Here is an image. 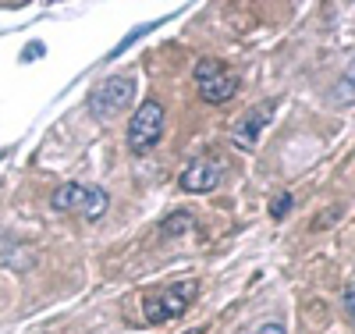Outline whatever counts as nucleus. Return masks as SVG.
Wrapping results in <instances>:
<instances>
[{"label":"nucleus","mask_w":355,"mask_h":334,"mask_svg":"<svg viewBox=\"0 0 355 334\" xmlns=\"http://www.w3.org/2000/svg\"><path fill=\"white\" fill-rule=\"evenodd\" d=\"M189 334H202V327H192V331H189Z\"/></svg>","instance_id":"obj_14"},{"label":"nucleus","mask_w":355,"mask_h":334,"mask_svg":"<svg viewBox=\"0 0 355 334\" xmlns=\"http://www.w3.org/2000/svg\"><path fill=\"white\" fill-rule=\"evenodd\" d=\"M196 228V217H192V210H171V214L160 221V235L164 238H174V235H185Z\"/></svg>","instance_id":"obj_8"},{"label":"nucleus","mask_w":355,"mask_h":334,"mask_svg":"<svg viewBox=\"0 0 355 334\" xmlns=\"http://www.w3.org/2000/svg\"><path fill=\"white\" fill-rule=\"evenodd\" d=\"M132 93H135V82L128 75H110L89 93V114H93L96 121H114L128 107Z\"/></svg>","instance_id":"obj_5"},{"label":"nucleus","mask_w":355,"mask_h":334,"mask_svg":"<svg viewBox=\"0 0 355 334\" xmlns=\"http://www.w3.org/2000/svg\"><path fill=\"white\" fill-rule=\"evenodd\" d=\"M199 299V281H174V285H164L157 292H150L142 299V320L146 324H167V320H178L192 310V302Z\"/></svg>","instance_id":"obj_1"},{"label":"nucleus","mask_w":355,"mask_h":334,"mask_svg":"<svg viewBox=\"0 0 355 334\" xmlns=\"http://www.w3.org/2000/svg\"><path fill=\"white\" fill-rule=\"evenodd\" d=\"M50 206L57 214H82L85 221H100L110 206V196L96 185H82V181H68V185H57L50 196Z\"/></svg>","instance_id":"obj_2"},{"label":"nucleus","mask_w":355,"mask_h":334,"mask_svg":"<svg viewBox=\"0 0 355 334\" xmlns=\"http://www.w3.org/2000/svg\"><path fill=\"white\" fill-rule=\"evenodd\" d=\"M160 135H164V103L157 97H150V100H142L139 110L132 114L125 139H128V149L135 157H146L150 149H157Z\"/></svg>","instance_id":"obj_3"},{"label":"nucleus","mask_w":355,"mask_h":334,"mask_svg":"<svg viewBox=\"0 0 355 334\" xmlns=\"http://www.w3.org/2000/svg\"><path fill=\"white\" fill-rule=\"evenodd\" d=\"M291 203H295V199H291V192H281V196L274 199V206H270V214H274V217H284L288 210H291Z\"/></svg>","instance_id":"obj_11"},{"label":"nucleus","mask_w":355,"mask_h":334,"mask_svg":"<svg viewBox=\"0 0 355 334\" xmlns=\"http://www.w3.org/2000/svg\"><path fill=\"white\" fill-rule=\"evenodd\" d=\"M270 117H274V107L270 103H263V107H252L245 117L234 121V128H231V142L239 146V149H252L263 135V128L270 125Z\"/></svg>","instance_id":"obj_7"},{"label":"nucleus","mask_w":355,"mask_h":334,"mask_svg":"<svg viewBox=\"0 0 355 334\" xmlns=\"http://www.w3.org/2000/svg\"><path fill=\"white\" fill-rule=\"evenodd\" d=\"M341 310H345V317L355 324V285L345 288V295H341Z\"/></svg>","instance_id":"obj_10"},{"label":"nucleus","mask_w":355,"mask_h":334,"mask_svg":"<svg viewBox=\"0 0 355 334\" xmlns=\"http://www.w3.org/2000/svg\"><path fill=\"white\" fill-rule=\"evenodd\" d=\"M224 174H227L224 160L214 157V153H206V157H196V160L182 171V178H178V189H182V192H192V196L214 192L220 181H224Z\"/></svg>","instance_id":"obj_6"},{"label":"nucleus","mask_w":355,"mask_h":334,"mask_svg":"<svg viewBox=\"0 0 355 334\" xmlns=\"http://www.w3.org/2000/svg\"><path fill=\"white\" fill-rule=\"evenodd\" d=\"M36 57H43V43H28L21 50V60H36Z\"/></svg>","instance_id":"obj_13"},{"label":"nucleus","mask_w":355,"mask_h":334,"mask_svg":"<svg viewBox=\"0 0 355 334\" xmlns=\"http://www.w3.org/2000/svg\"><path fill=\"white\" fill-rule=\"evenodd\" d=\"M192 78H196V89L206 103H227L239 93V78H234L231 68L217 57H199L196 68H192Z\"/></svg>","instance_id":"obj_4"},{"label":"nucleus","mask_w":355,"mask_h":334,"mask_svg":"<svg viewBox=\"0 0 355 334\" xmlns=\"http://www.w3.org/2000/svg\"><path fill=\"white\" fill-rule=\"evenodd\" d=\"M249 334H288V331H284V324L270 320V324H259V327H252Z\"/></svg>","instance_id":"obj_12"},{"label":"nucleus","mask_w":355,"mask_h":334,"mask_svg":"<svg viewBox=\"0 0 355 334\" xmlns=\"http://www.w3.org/2000/svg\"><path fill=\"white\" fill-rule=\"evenodd\" d=\"M331 103L334 107H348V103H355V65L341 75V82L331 89Z\"/></svg>","instance_id":"obj_9"}]
</instances>
